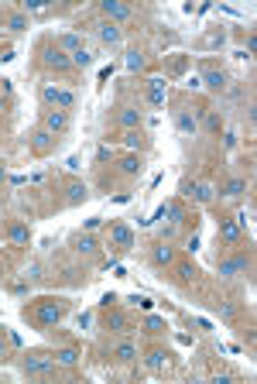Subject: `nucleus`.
<instances>
[{"mask_svg": "<svg viewBox=\"0 0 257 384\" xmlns=\"http://www.w3.org/2000/svg\"><path fill=\"white\" fill-rule=\"evenodd\" d=\"M66 309H69L66 302H58V298H48V302H38L31 312H34V319H38L41 326H55L58 319L66 316Z\"/></svg>", "mask_w": 257, "mask_h": 384, "instance_id": "obj_1", "label": "nucleus"}, {"mask_svg": "<svg viewBox=\"0 0 257 384\" xmlns=\"http://www.w3.org/2000/svg\"><path fill=\"white\" fill-rule=\"evenodd\" d=\"M41 100L55 110H72L76 106V93L72 90H58V86H41Z\"/></svg>", "mask_w": 257, "mask_h": 384, "instance_id": "obj_2", "label": "nucleus"}, {"mask_svg": "<svg viewBox=\"0 0 257 384\" xmlns=\"http://www.w3.org/2000/svg\"><path fill=\"white\" fill-rule=\"evenodd\" d=\"M41 62H45L48 69H55V72H69V69H72V55H66L58 45H45L41 48Z\"/></svg>", "mask_w": 257, "mask_h": 384, "instance_id": "obj_3", "label": "nucleus"}, {"mask_svg": "<svg viewBox=\"0 0 257 384\" xmlns=\"http://www.w3.org/2000/svg\"><path fill=\"white\" fill-rule=\"evenodd\" d=\"M100 11L106 14V21H131V14H134L127 4H117V0H103Z\"/></svg>", "mask_w": 257, "mask_h": 384, "instance_id": "obj_4", "label": "nucleus"}, {"mask_svg": "<svg viewBox=\"0 0 257 384\" xmlns=\"http://www.w3.org/2000/svg\"><path fill=\"white\" fill-rule=\"evenodd\" d=\"M247 268H250V258H247V254H237V258H230V261H220V274H223V278H233V274L247 271Z\"/></svg>", "mask_w": 257, "mask_h": 384, "instance_id": "obj_5", "label": "nucleus"}, {"mask_svg": "<svg viewBox=\"0 0 257 384\" xmlns=\"http://www.w3.org/2000/svg\"><path fill=\"white\" fill-rule=\"evenodd\" d=\"M45 131H52V134H62L69 127V113L66 110H45Z\"/></svg>", "mask_w": 257, "mask_h": 384, "instance_id": "obj_6", "label": "nucleus"}, {"mask_svg": "<svg viewBox=\"0 0 257 384\" xmlns=\"http://www.w3.org/2000/svg\"><path fill=\"white\" fill-rule=\"evenodd\" d=\"M55 367L52 357H41V353H34V357H24V374H48Z\"/></svg>", "mask_w": 257, "mask_h": 384, "instance_id": "obj_7", "label": "nucleus"}, {"mask_svg": "<svg viewBox=\"0 0 257 384\" xmlns=\"http://www.w3.org/2000/svg\"><path fill=\"white\" fill-rule=\"evenodd\" d=\"M110 240H113L120 250H131V247H134V233H131L123 223H113V226H110Z\"/></svg>", "mask_w": 257, "mask_h": 384, "instance_id": "obj_8", "label": "nucleus"}, {"mask_svg": "<svg viewBox=\"0 0 257 384\" xmlns=\"http://www.w3.org/2000/svg\"><path fill=\"white\" fill-rule=\"evenodd\" d=\"M96 34H100V41H103V45H120V28H117V24H113V21H100V24H96Z\"/></svg>", "mask_w": 257, "mask_h": 384, "instance_id": "obj_9", "label": "nucleus"}, {"mask_svg": "<svg viewBox=\"0 0 257 384\" xmlns=\"http://www.w3.org/2000/svg\"><path fill=\"white\" fill-rule=\"evenodd\" d=\"M147 100H151V106H165V79L161 76L147 79Z\"/></svg>", "mask_w": 257, "mask_h": 384, "instance_id": "obj_10", "label": "nucleus"}, {"mask_svg": "<svg viewBox=\"0 0 257 384\" xmlns=\"http://www.w3.org/2000/svg\"><path fill=\"white\" fill-rule=\"evenodd\" d=\"M55 45L62 48L66 55H72V52H79V48H82V34H76V31H66V34H62V38L55 41Z\"/></svg>", "mask_w": 257, "mask_h": 384, "instance_id": "obj_11", "label": "nucleus"}, {"mask_svg": "<svg viewBox=\"0 0 257 384\" xmlns=\"http://www.w3.org/2000/svg\"><path fill=\"white\" fill-rule=\"evenodd\" d=\"M52 141H55V134H52V131H45V127L31 131V147H34V151H48V147H52Z\"/></svg>", "mask_w": 257, "mask_h": 384, "instance_id": "obj_12", "label": "nucleus"}, {"mask_svg": "<svg viewBox=\"0 0 257 384\" xmlns=\"http://www.w3.org/2000/svg\"><path fill=\"white\" fill-rule=\"evenodd\" d=\"M220 237H223L226 244H240V226H237L233 220H220Z\"/></svg>", "mask_w": 257, "mask_h": 384, "instance_id": "obj_13", "label": "nucleus"}, {"mask_svg": "<svg viewBox=\"0 0 257 384\" xmlns=\"http://www.w3.org/2000/svg\"><path fill=\"white\" fill-rule=\"evenodd\" d=\"M86 196H90L86 182H69V185H66V199H69V203H82Z\"/></svg>", "mask_w": 257, "mask_h": 384, "instance_id": "obj_14", "label": "nucleus"}, {"mask_svg": "<svg viewBox=\"0 0 257 384\" xmlns=\"http://www.w3.org/2000/svg\"><path fill=\"white\" fill-rule=\"evenodd\" d=\"M175 124H179L182 134H196V117H192L189 110H179V113H175Z\"/></svg>", "mask_w": 257, "mask_h": 384, "instance_id": "obj_15", "label": "nucleus"}, {"mask_svg": "<svg viewBox=\"0 0 257 384\" xmlns=\"http://www.w3.org/2000/svg\"><path fill=\"white\" fill-rule=\"evenodd\" d=\"M155 264H165V268L168 264H175V250L168 247V244H158L155 247Z\"/></svg>", "mask_w": 257, "mask_h": 384, "instance_id": "obj_16", "label": "nucleus"}, {"mask_svg": "<svg viewBox=\"0 0 257 384\" xmlns=\"http://www.w3.org/2000/svg\"><path fill=\"white\" fill-rule=\"evenodd\" d=\"M117 120H120V124L127 127V131H134V127L141 124V113H137V110H131V106H123V110H120V117H117Z\"/></svg>", "mask_w": 257, "mask_h": 384, "instance_id": "obj_17", "label": "nucleus"}, {"mask_svg": "<svg viewBox=\"0 0 257 384\" xmlns=\"http://www.w3.org/2000/svg\"><path fill=\"white\" fill-rule=\"evenodd\" d=\"M185 196H192L196 203H209V199H212V189H209V185H189V189H185Z\"/></svg>", "mask_w": 257, "mask_h": 384, "instance_id": "obj_18", "label": "nucleus"}, {"mask_svg": "<svg viewBox=\"0 0 257 384\" xmlns=\"http://www.w3.org/2000/svg\"><path fill=\"white\" fill-rule=\"evenodd\" d=\"M137 172H141V158H137V155L120 158V175H137Z\"/></svg>", "mask_w": 257, "mask_h": 384, "instance_id": "obj_19", "label": "nucleus"}, {"mask_svg": "<svg viewBox=\"0 0 257 384\" xmlns=\"http://www.w3.org/2000/svg\"><path fill=\"white\" fill-rule=\"evenodd\" d=\"M117 360H123V364H131V360H137V347L134 343H120V347H117Z\"/></svg>", "mask_w": 257, "mask_h": 384, "instance_id": "obj_20", "label": "nucleus"}, {"mask_svg": "<svg viewBox=\"0 0 257 384\" xmlns=\"http://www.w3.org/2000/svg\"><path fill=\"white\" fill-rule=\"evenodd\" d=\"M206 86H209V90H223V86H226V76L220 72V69H212V72H206Z\"/></svg>", "mask_w": 257, "mask_h": 384, "instance_id": "obj_21", "label": "nucleus"}, {"mask_svg": "<svg viewBox=\"0 0 257 384\" xmlns=\"http://www.w3.org/2000/svg\"><path fill=\"white\" fill-rule=\"evenodd\" d=\"M7 237H11L14 244H28V226H21V223H11V230H7Z\"/></svg>", "mask_w": 257, "mask_h": 384, "instance_id": "obj_22", "label": "nucleus"}, {"mask_svg": "<svg viewBox=\"0 0 257 384\" xmlns=\"http://www.w3.org/2000/svg\"><path fill=\"white\" fill-rule=\"evenodd\" d=\"M76 250L79 254H93V250H96V240H93L90 233H82V237L76 240Z\"/></svg>", "mask_w": 257, "mask_h": 384, "instance_id": "obj_23", "label": "nucleus"}, {"mask_svg": "<svg viewBox=\"0 0 257 384\" xmlns=\"http://www.w3.org/2000/svg\"><path fill=\"white\" fill-rule=\"evenodd\" d=\"M55 357H58V364H66V367H76V360H79V353L72 350V347H66V350H58Z\"/></svg>", "mask_w": 257, "mask_h": 384, "instance_id": "obj_24", "label": "nucleus"}, {"mask_svg": "<svg viewBox=\"0 0 257 384\" xmlns=\"http://www.w3.org/2000/svg\"><path fill=\"white\" fill-rule=\"evenodd\" d=\"M106 326L117 329V333H123V329H127V319H123V312H110V316H106Z\"/></svg>", "mask_w": 257, "mask_h": 384, "instance_id": "obj_25", "label": "nucleus"}, {"mask_svg": "<svg viewBox=\"0 0 257 384\" xmlns=\"http://www.w3.org/2000/svg\"><path fill=\"white\" fill-rule=\"evenodd\" d=\"M123 144H127V147H141V144H144V134L134 127V131H127V134H123Z\"/></svg>", "mask_w": 257, "mask_h": 384, "instance_id": "obj_26", "label": "nucleus"}, {"mask_svg": "<svg viewBox=\"0 0 257 384\" xmlns=\"http://www.w3.org/2000/svg\"><path fill=\"white\" fill-rule=\"evenodd\" d=\"M127 69H134V72H141V69H144V55H141V52H127Z\"/></svg>", "mask_w": 257, "mask_h": 384, "instance_id": "obj_27", "label": "nucleus"}, {"mask_svg": "<svg viewBox=\"0 0 257 384\" xmlns=\"http://www.w3.org/2000/svg\"><path fill=\"white\" fill-rule=\"evenodd\" d=\"M93 62V55L86 52V48H79V52H72V66H79V69H86Z\"/></svg>", "mask_w": 257, "mask_h": 384, "instance_id": "obj_28", "label": "nucleus"}, {"mask_svg": "<svg viewBox=\"0 0 257 384\" xmlns=\"http://www.w3.org/2000/svg\"><path fill=\"white\" fill-rule=\"evenodd\" d=\"M7 28H11V31H24V28H28V17H24V14H11V17H7Z\"/></svg>", "mask_w": 257, "mask_h": 384, "instance_id": "obj_29", "label": "nucleus"}, {"mask_svg": "<svg viewBox=\"0 0 257 384\" xmlns=\"http://www.w3.org/2000/svg\"><path fill=\"white\" fill-rule=\"evenodd\" d=\"M147 367H151V371H161V367H165V353H161V350L147 353Z\"/></svg>", "mask_w": 257, "mask_h": 384, "instance_id": "obj_30", "label": "nucleus"}, {"mask_svg": "<svg viewBox=\"0 0 257 384\" xmlns=\"http://www.w3.org/2000/svg\"><path fill=\"white\" fill-rule=\"evenodd\" d=\"M220 127H223L220 113H209V117H206V131H209V134H220Z\"/></svg>", "mask_w": 257, "mask_h": 384, "instance_id": "obj_31", "label": "nucleus"}, {"mask_svg": "<svg viewBox=\"0 0 257 384\" xmlns=\"http://www.w3.org/2000/svg\"><path fill=\"white\" fill-rule=\"evenodd\" d=\"M168 216H172V223H182V220H185V209H182L179 203H172L168 206Z\"/></svg>", "mask_w": 257, "mask_h": 384, "instance_id": "obj_32", "label": "nucleus"}, {"mask_svg": "<svg viewBox=\"0 0 257 384\" xmlns=\"http://www.w3.org/2000/svg\"><path fill=\"white\" fill-rule=\"evenodd\" d=\"M196 278V268L192 264H179V282H192Z\"/></svg>", "mask_w": 257, "mask_h": 384, "instance_id": "obj_33", "label": "nucleus"}, {"mask_svg": "<svg viewBox=\"0 0 257 384\" xmlns=\"http://www.w3.org/2000/svg\"><path fill=\"white\" fill-rule=\"evenodd\" d=\"M244 192V179H233V182H226V196H240Z\"/></svg>", "mask_w": 257, "mask_h": 384, "instance_id": "obj_34", "label": "nucleus"}, {"mask_svg": "<svg viewBox=\"0 0 257 384\" xmlns=\"http://www.w3.org/2000/svg\"><path fill=\"white\" fill-rule=\"evenodd\" d=\"M113 158V147L110 144H100V151H96V161H110Z\"/></svg>", "mask_w": 257, "mask_h": 384, "instance_id": "obj_35", "label": "nucleus"}, {"mask_svg": "<svg viewBox=\"0 0 257 384\" xmlns=\"http://www.w3.org/2000/svg\"><path fill=\"white\" fill-rule=\"evenodd\" d=\"M131 302H137V305H141V309H151V305H155V302H151V298H147V295H134Z\"/></svg>", "mask_w": 257, "mask_h": 384, "instance_id": "obj_36", "label": "nucleus"}, {"mask_svg": "<svg viewBox=\"0 0 257 384\" xmlns=\"http://www.w3.org/2000/svg\"><path fill=\"white\" fill-rule=\"evenodd\" d=\"M11 292H14V295H28V282H14Z\"/></svg>", "mask_w": 257, "mask_h": 384, "instance_id": "obj_37", "label": "nucleus"}, {"mask_svg": "<svg viewBox=\"0 0 257 384\" xmlns=\"http://www.w3.org/2000/svg\"><path fill=\"white\" fill-rule=\"evenodd\" d=\"M100 223H103L100 216H93V220H86V233H93V230H100Z\"/></svg>", "mask_w": 257, "mask_h": 384, "instance_id": "obj_38", "label": "nucleus"}, {"mask_svg": "<svg viewBox=\"0 0 257 384\" xmlns=\"http://www.w3.org/2000/svg\"><path fill=\"white\" fill-rule=\"evenodd\" d=\"M144 326H147V329H161V326H165V323H161V319H158V316H151V319H147V323H144Z\"/></svg>", "mask_w": 257, "mask_h": 384, "instance_id": "obj_39", "label": "nucleus"}, {"mask_svg": "<svg viewBox=\"0 0 257 384\" xmlns=\"http://www.w3.org/2000/svg\"><path fill=\"white\" fill-rule=\"evenodd\" d=\"M7 357V339H4V333H0V360Z\"/></svg>", "mask_w": 257, "mask_h": 384, "instance_id": "obj_40", "label": "nucleus"}, {"mask_svg": "<svg viewBox=\"0 0 257 384\" xmlns=\"http://www.w3.org/2000/svg\"><path fill=\"white\" fill-rule=\"evenodd\" d=\"M4 179H7V172H4V165H0V182H4Z\"/></svg>", "mask_w": 257, "mask_h": 384, "instance_id": "obj_41", "label": "nucleus"}]
</instances>
